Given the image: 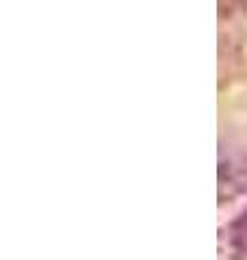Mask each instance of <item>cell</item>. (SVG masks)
Instances as JSON below:
<instances>
[{
    "mask_svg": "<svg viewBox=\"0 0 247 260\" xmlns=\"http://www.w3.org/2000/svg\"><path fill=\"white\" fill-rule=\"evenodd\" d=\"M230 256L232 260H247V208L230 232Z\"/></svg>",
    "mask_w": 247,
    "mask_h": 260,
    "instance_id": "obj_1",
    "label": "cell"
}]
</instances>
